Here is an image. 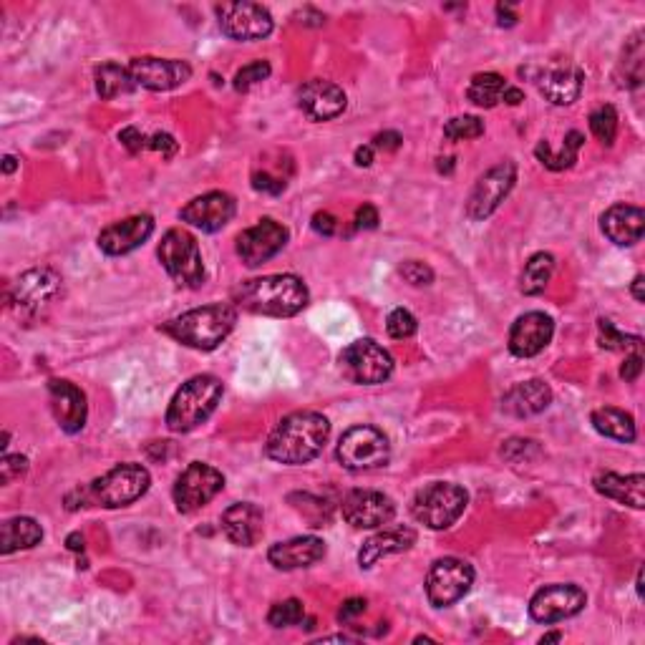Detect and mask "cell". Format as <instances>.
Listing matches in <instances>:
<instances>
[{
    "label": "cell",
    "mask_w": 645,
    "mask_h": 645,
    "mask_svg": "<svg viewBox=\"0 0 645 645\" xmlns=\"http://www.w3.org/2000/svg\"><path fill=\"white\" fill-rule=\"evenodd\" d=\"M623 66H625V86H640L643 81V36H633V41L628 43L623 53Z\"/></svg>",
    "instance_id": "ab89813d"
},
{
    "label": "cell",
    "mask_w": 645,
    "mask_h": 645,
    "mask_svg": "<svg viewBox=\"0 0 645 645\" xmlns=\"http://www.w3.org/2000/svg\"><path fill=\"white\" fill-rule=\"evenodd\" d=\"M401 275H404L406 283L416 285V288L434 283V270L426 263H419V260H409V263L401 265Z\"/></svg>",
    "instance_id": "f6af8a7d"
},
{
    "label": "cell",
    "mask_w": 645,
    "mask_h": 645,
    "mask_svg": "<svg viewBox=\"0 0 645 645\" xmlns=\"http://www.w3.org/2000/svg\"><path fill=\"white\" fill-rule=\"evenodd\" d=\"M305 618V608L298 598L283 600V603H275L268 613V623L273 628H293V625H300Z\"/></svg>",
    "instance_id": "f35d334b"
},
{
    "label": "cell",
    "mask_w": 645,
    "mask_h": 645,
    "mask_svg": "<svg viewBox=\"0 0 645 645\" xmlns=\"http://www.w3.org/2000/svg\"><path fill=\"white\" fill-rule=\"evenodd\" d=\"M263 509L252 502H237L222 512V532L237 547H252L263 535Z\"/></svg>",
    "instance_id": "603a6c76"
},
{
    "label": "cell",
    "mask_w": 645,
    "mask_h": 645,
    "mask_svg": "<svg viewBox=\"0 0 645 645\" xmlns=\"http://www.w3.org/2000/svg\"><path fill=\"white\" fill-rule=\"evenodd\" d=\"M43 530L33 517H11L3 522L0 530V552L3 555H13L18 550H31V547L41 545Z\"/></svg>",
    "instance_id": "4dcf8cb0"
},
{
    "label": "cell",
    "mask_w": 645,
    "mask_h": 645,
    "mask_svg": "<svg viewBox=\"0 0 645 645\" xmlns=\"http://www.w3.org/2000/svg\"><path fill=\"white\" fill-rule=\"evenodd\" d=\"M514 182H517V164L514 162H502L489 169V172H484L467 200L469 220L479 222L492 215V212H497V207L512 192Z\"/></svg>",
    "instance_id": "7c38bea8"
},
{
    "label": "cell",
    "mask_w": 645,
    "mask_h": 645,
    "mask_svg": "<svg viewBox=\"0 0 645 645\" xmlns=\"http://www.w3.org/2000/svg\"><path fill=\"white\" fill-rule=\"evenodd\" d=\"M600 230L613 245L633 247L643 240L645 232V215L640 207L633 205H613L603 217H600Z\"/></svg>",
    "instance_id": "cb8c5ba5"
},
{
    "label": "cell",
    "mask_w": 645,
    "mask_h": 645,
    "mask_svg": "<svg viewBox=\"0 0 645 645\" xmlns=\"http://www.w3.org/2000/svg\"><path fill=\"white\" fill-rule=\"evenodd\" d=\"M48 399H51V411L56 416L58 426L66 434H79L86 426L89 406H86V394L63 378H51L48 381Z\"/></svg>",
    "instance_id": "ffe728a7"
},
{
    "label": "cell",
    "mask_w": 645,
    "mask_h": 645,
    "mask_svg": "<svg viewBox=\"0 0 645 645\" xmlns=\"http://www.w3.org/2000/svg\"><path fill=\"white\" fill-rule=\"evenodd\" d=\"M378 227V210L373 205H363L356 212V230H376Z\"/></svg>",
    "instance_id": "f5cc1de1"
},
{
    "label": "cell",
    "mask_w": 645,
    "mask_h": 645,
    "mask_svg": "<svg viewBox=\"0 0 645 645\" xmlns=\"http://www.w3.org/2000/svg\"><path fill=\"white\" fill-rule=\"evenodd\" d=\"M590 132L595 134L600 144L613 147L615 137H618V111H615V106L603 104L590 114Z\"/></svg>",
    "instance_id": "8d00e7d4"
},
{
    "label": "cell",
    "mask_w": 645,
    "mask_h": 645,
    "mask_svg": "<svg viewBox=\"0 0 645 645\" xmlns=\"http://www.w3.org/2000/svg\"><path fill=\"white\" fill-rule=\"evenodd\" d=\"M416 545V532L411 527H386V530L376 532L371 540L363 542L361 552H358V565L363 570L376 565L378 560L389 555H399V552L411 550Z\"/></svg>",
    "instance_id": "f1b7e54d"
},
{
    "label": "cell",
    "mask_w": 645,
    "mask_h": 645,
    "mask_svg": "<svg viewBox=\"0 0 645 645\" xmlns=\"http://www.w3.org/2000/svg\"><path fill=\"white\" fill-rule=\"evenodd\" d=\"M66 545H69L71 552H84V535L81 532H71L69 537H66Z\"/></svg>",
    "instance_id": "680465c9"
},
{
    "label": "cell",
    "mask_w": 645,
    "mask_h": 645,
    "mask_svg": "<svg viewBox=\"0 0 645 645\" xmlns=\"http://www.w3.org/2000/svg\"><path fill=\"white\" fill-rule=\"evenodd\" d=\"M552 404V389L540 378H530V381L514 383L512 389L504 394L502 409L509 416L517 419H527V416H537Z\"/></svg>",
    "instance_id": "83f0119b"
},
{
    "label": "cell",
    "mask_w": 645,
    "mask_h": 645,
    "mask_svg": "<svg viewBox=\"0 0 645 645\" xmlns=\"http://www.w3.org/2000/svg\"><path fill=\"white\" fill-rule=\"evenodd\" d=\"M346 91L333 81L310 79L300 86L298 106L308 119L313 121H331L346 111Z\"/></svg>",
    "instance_id": "44dd1931"
},
{
    "label": "cell",
    "mask_w": 645,
    "mask_h": 645,
    "mask_svg": "<svg viewBox=\"0 0 645 645\" xmlns=\"http://www.w3.org/2000/svg\"><path fill=\"white\" fill-rule=\"evenodd\" d=\"M366 613V600L363 598H351L346 600V603L341 605V610H338V620H343V623H348V620H353L356 615Z\"/></svg>",
    "instance_id": "db71d44e"
},
{
    "label": "cell",
    "mask_w": 645,
    "mask_h": 645,
    "mask_svg": "<svg viewBox=\"0 0 645 645\" xmlns=\"http://www.w3.org/2000/svg\"><path fill=\"white\" fill-rule=\"evenodd\" d=\"M134 89H137V84H134L132 79V71L119 66V63L109 61L96 69V94H99L104 101L116 99V96L132 94Z\"/></svg>",
    "instance_id": "836d02e7"
},
{
    "label": "cell",
    "mask_w": 645,
    "mask_h": 645,
    "mask_svg": "<svg viewBox=\"0 0 645 645\" xmlns=\"http://www.w3.org/2000/svg\"><path fill=\"white\" fill-rule=\"evenodd\" d=\"M373 152H376V149H373L371 144H366V147H358L356 149V164H358V167H371V164H373Z\"/></svg>",
    "instance_id": "9f6ffc18"
},
{
    "label": "cell",
    "mask_w": 645,
    "mask_h": 645,
    "mask_svg": "<svg viewBox=\"0 0 645 645\" xmlns=\"http://www.w3.org/2000/svg\"><path fill=\"white\" fill-rule=\"evenodd\" d=\"M552 640H562V633H550V635H545V638H542V643H552Z\"/></svg>",
    "instance_id": "e7e4bbea"
},
{
    "label": "cell",
    "mask_w": 645,
    "mask_h": 645,
    "mask_svg": "<svg viewBox=\"0 0 645 645\" xmlns=\"http://www.w3.org/2000/svg\"><path fill=\"white\" fill-rule=\"evenodd\" d=\"M588 603V595L580 585L572 583H555L545 585L535 593V598L530 600V618L535 623H560V620L575 618L580 610Z\"/></svg>",
    "instance_id": "4fadbf2b"
},
{
    "label": "cell",
    "mask_w": 645,
    "mask_h": 645,
    "mask_svg": "<svg viewBox=\"0 0 645 645\" xmlns=\"http://www.w3.org/2000/svg\"><path fill=\"white\" fill-rule=\"evenodd\" d=\"M552 273H555V257H552L550 252H537V255H532L530 260H527L525 270H522L520 290L525 295L545 293Z\"/></svg>",
    "instance_id": "d590c367"
},
{
    "label": "cell",
    "mask_w": 645,
    "mask_h": 645,
    "mask_svg": "<svg viewBox=\"0 0 645 645\" xmlns=\"http://www.w3.org/2000/svg\"><path fill=\"white\" fill-rule=\"evenodd\" d=\"M391 457V444L376 426H353L341 436L336 446V459L341 467L351 472H368V469L386 467Z\"/></svg>",
    "instance_id": "ba28073f"
},
{
    "label": "cell",
    "mask_w": 645,
    "mask_h": 645,
    "mask_svg": "<svg viewBox=\"0 0 645 645\" xmlns=\"http://www.w3.org/2000/svg\"><path fill=\"white\" fill-rule=\"evenodd\" d=\"M288 240V227L265 217L255 227H247L237 235V255L247 268H257V265L268 263L270 257L278 255L288 245Z\"/></svg>",
    "instance_id": "2e32d148"
},
{
    "label": "cell",
    "mask_w": 645,
    "mask_h": 645,
    "mask_svg": "<svg viewBox=\"0 0 645 645\" xmlns=\"http://www.w3.org/2000/svg\"><path fill=\"white\" fill-rule=\"evenodd\" d=\"M522 101H525V94H522V89H517V86H509L507 94H504V104L520 106Z\"/></svg>",
    "instance_id": "6f0895ef"
},
{
    "label": "cell",
    "mask_w": 645,
    "mask_h": 645,
    "mask_svg": "<svg viewBox=\"0 0 645 645\" xmlns=\"http://www.w3.org/2000/svg\"><path fill=\"white\" fill-rule=\"evenodd\" d=\"M237 323V308L230 303H212L187 310L177 318L167 320L162 331L177 343L197 351H215L232 333Z\"/></svg>",
    "instance_id": "3957f363"
},
{
    "label": "cell",
    "mask_w": 645,
    "mask_h": 645,
    "mask_svg": "<svg viewBox=\"0 0 645 645\" xmlns=\"http://www.w3.org/2000/svg\"><path fill=\"white\" fill-rule=\"evenodd\" d=\"M222 394H225V386H222V381L217 376H212V373L192 376L174 394L172 404L167 409V426L174 434L195 431L197 426H202L215 414L217 404L222 401Z\"/></svg>",
    "instance_id": "277c9868"
},
{
    "label": "cell",
    "mask_w": 645,
    "mask_h": 645,
    "mask_svg": "<svg viewBox=\"0 0 645 645\" xmlns=\"http://www.w3.org/2000/svg\"><path fill=\"white\" fill-rule=\"evenodd\" d=\"M341 512L343 520L356 530H376L394 520L396 504L389 494L376 489H353L343 497Z\"/></svg>",
    "instance_id": "9a60e30c"
},
{
    "label": "cell",
    "mask_w": 645,
    "mask_h": 645,
    "mask_svg": "<svg viewBox=\"0 0 645 645\" xmlns=\"http://www.w3.org/2000/svg\"><path fill=\"white\" fill-rule=\"evenodd\" d=\"M593 426L598 434L608 436V439L623 441V444H633L638 431H635V419L623 409H613V406H605V409L593 411Z\"/></svg>",
    "instance_id": "1f68e13d"
},
{
    "label": "cell",
    "mask_w": 645,
    "mask_h": 645,
    "mask_svg": "<svg viewBox=\"0 0 645 645\" xmlns=\"http://www.w3.org/2000/svg\"><path fill=\"white\" fill-rule=\"evenodd\" d=\"M467 489L451 482H434L421 489L411 502L414 520L429 530H449L467 509Z\"/></svg>",
    "instance_id": "5b68a950"
},
{
    "label": "cell",
    "mask_w": 645,
    "mask_h": 645,
    "mask_svg": "<svg viewBox=\"0 0 645 645\" xmlns=\"http://www.w3.org/2000/svg\"><path fill=\"white\" fill-rule=\"evenodd\" d=\"M225 489V474L210 464L192 462L177 477L172 489L174 504L182 514H192L210 504Z\"/></svg>",
    "instance_id": "8fae6325"
},
{
    "label": "cell",
    "mask_w": 645,
    "mask_h": 645,
    "mask_svg": "<svg viewBox=\"0 0 645 645\" xmlns=\"http://www.w3.org/2000/svg\"><path fill=\"white\" fill-rule=\"evenodd\" d=\"M598 328H600V346L608 348V351H625V348H633V351H640V346H643V338L640 336H625V333H620L618 328L610 323V320H598Z\"/></svg>",
    "instance_id": "60d3db41"
},
{
    "label": "cell",
    "mask_w": 645,
    "mask_h": 645,
    "mask_svg": "<svg viewBox=\"0 0 645 645\" xmlns=\"http://www.w3.org/2000/svg\"><path fill=\"white\" fill-rule=\"evenodd\" d=\"M595 489L603 497L615 499L618 504H628L633 509L645 507V477L643 474H615V472H603L595 477Z\"/></svg>",
    "instance_id": "f546056e"
},
{
    "label": "cell",
    "mask_w": 645,
    "mask_h": 645,
    "mask_svg": "<svg viewBox=\"0 0 645 645\" xmlns=\"http://www.w3.org/2000/svg\"><path fill=\"white\" fill-rule=\"evenodd\" d=\"M134 84L149 91H172L192 79V66L177 58L142 56L129 63Z\"/></svg>",
    "instance_id": "e0dca14e"
},
{
    "label": "cell",
    "mask_w": 645,
    "mask_h": 645,
    "mask_svg": "<svg viewBox=\"0 0 645 645\" xmlns=\"http://www.w3.org/2000/svg\"><path fill=\"white\" fill-rule=\"evenodd\" d=\"M474 570L459 557H441L426 575V598L434 608H449L472 590Z\"/></svg>",
    "instance_id": "30bf717a"
},
{
    "label": "cell",
    "mask_w": 645,
    "mask_h": 645,
    "mask_svg": "<svg viewBox=\"0 0 645 645\" xmlns=\"http://www.w3.org/2000/svg\"><path fill=\"white\" fill-rule=\"evenodd\" d=\"M240 308L268 318H293L308 305V288L298 275H265L245 280L232 293Z\"/></svg>",
    "instance_id": "7a4b0ae2"
},
{
    "label": "cell",
    "mask_w": 645,
    "mask_h": 645,
    "mask_svg": "<svg viewBox=\"0 0 645 645\" xmlns=\"http://www.w3.org/2000/svg\"><path fill=\"white\" fill-rule=\"evenodd\" d=\"M331 436V421L318 411H295L270 431L265 454L273 462L298 467L318 457Z\"/></svg>",
    "instance_id": "6da1fadb"
},
{
    "label": "cell",
    "mask_w": 645,
    "mask_h": 645,
    "mask_svg": "<svg viewBox=\"0 0 645 645\" xmlns=\"http://www.w3.org/2000/svg\"><path fill=\"white\" fill-rule=\"evenodd\" d=\"M555 336V320L542 310L520 315L509 331V353L517 358H532L545 351Z\"/></svg>",
    "instance_id": "ac0fdd59"
},
{
    "label": "cell",
    "mask_w": 645,
    "mask_h": 645,
    "mask_svg": "<svg viewBox=\"0 0 645 645\" xmlns=\"http://www.w3.org/2000/svg\"><path fill=\"white\" fill-rule=\"evenodd\" d=\"M252 187H255L257 192H265V195H283L288 182L270 172H255L252 174Z\"/></svg>",
    "instance_id": "bcb514c9"
},
{
    "label": "cell",
    "mask_w": 645,
    "mask_h": 645,
    "mask_svg": "<svg viewBox=\"0 0 645 645\" xmlns=\"http://www.w3.org/2000/svg\"><path fill=\"white\" fill-rule=\"evenodd\" d=\"M147 149H152V152H159L164 159H169V157H174V154H177L179 144H177V139L172 137V134L157 132V134H152V137L147 139Z\"/></svg>",
    "instance_id": "c3c4849f"
},
{
    "label": "cell",
    "mask_w": 645,
    "mask_h": 645,
    "mask_svg": "<svg viewBox=\"0 0 645 645\" xmlns=\"http://www.w3.org/2000/svg\"><path fill=\"white\" fill-rule=\"evenodd\" d=\"M154 232V217L152 215H134L126 220L114 222V225L104 227L99 235V247L106 255H129L137 247L152 237Z\"/></svg>",
    "instance_id": "7402d4cb"
},
{
    "label": "cell",
    "mask_w": 645,
    "mask_h": 645,
    "mask_svg": "<svg viewBox=\"0 0 645 645\" xmlns=\"http://www.w3.org/2000/svg\"><path fill=\"white\" fill-rule=\"evenodd\" d=\"M58 293H61V278L53 270H31V273L21 275V280L16 283V298H13V303L21 310H26V313H38Z\"/></svg>",
    "instance_id": "484cf974"
},
{
    "label": "cell",
    "mask_w": 645,
    "mask_h": 645,
    "mask_svg": "<svg viewBox=\"0 0 645 645\" xmlns=\"http://www.w3.org/2000/svg\"><path fill=\"white\" fill-rule=\"evenodd\" d=\"M13 169H16V157H11V154H8V157L3 159V172L11 174Z\"/></svg>",
    "instance_id": "6125c7cd"
},
{
    "label": "cell",
    "mask_w": 645,
    "mask_h": 645,
    "mask_svg": "<svg viewBox=\"0 0 645 645\" xmlns=\"http://www.w3.org/2000/svg\"><path fill=\"white\" fill-rule=\"evenodd\" d=\"M583 144H585V137L580 132L567 134L565 142H562V147L557 149V152L550 147V142L542 139V142L535 147V157L540 159L547 169H552V172H562V169H570L572 164L577 162V154H580Z\"/></svg>",
    "instance_id": "d6a6232c"
},
{
    "label": "cell",
    "mask_w": 645,
    "mask_h": 645,
    "mask_svg": "<svg viewBox=\"0 0 645 645\" xmlns=\"http://www.w3.org/2000/svg\"><path fill=\"white\" fill-rule=\"evenodd\" d=\"M331 640H338V643H353L351 635H326V638H323V643H331Z\"/></svg>",
    "instance_id": "94428289"
},
{
    "label": "cell",
    "mask_w": 645,
    "mask_h": 645,
    "mask_svg": "<svg viewBox=\"0 0 645 645\" xmlns=\"http://www.w3.org/2000/svg\"><path fill=\"white\" fill-rule=\"evenodd\" d=\"M633 298L638 300V303H643V300H645V293H643V275H635V280H633Z\"/></svg>",
    "instance_id": "91938a15"
},
{
    "label": "cell",
    "mask_w": 645,
    "mask_h": 645,
    "mask_svg": "<svg viewBox=\"0 0 645 645\" xmlns=\"http://www.w3.org/2000/svg\"><path fill=\"white\" fill-rule=\"evenodd\" d=\"M583 71L575 66H552L537 76V89L550 104L570 106L583 94Z\"/></svg>",
    "instance_id": "4316f807"
},
{
    "label": "cell",
    "mask_w": 645,
    "mask_h": 645,
    "mask_svg": "<svg viewBox=\"0 0 645 645\" xmlns=\"http://www.w3.org/2000/svg\"><path fill=\"white\" fill-rule=\"evenodd\" d=\"M386 331L396 341H406V338H411L419 331V320H416V315L411 310L394 308L389 313V318H386Z\"/></svg>",
    "instance_id": "b9f144b4"
},
{
    "label": "cell",
    "mask_w": 645,
    "mask_h": 645,
    "mask_svg": "<svg viewBox=\"0 0 645 645\" xmlns=\"http://www.w3.org/2000/svg\"><path fill=\"white\" fill-rule=\"evenodd\" d=\"M404 144V137L399 132H381L373 137V149H383V152H396Z\"/></svg>",
    "instance_id": "816d5d0a"
},
{
    "label": "cell",
    "mask_w": 645,
    "mask_h": 645,
    "mask_svg": "<svg viewBox=\"0 0 645 645\" xmlns=\"http://www.w3.org/2000/svg\"><path fill=\"white\" fill-rule=\"evenodd\" d=\"M484 134V121L479 116H454L444 124V137L449 142H462V139H479Z\"/></svg>",
    "instance_id": "74e56055"
},
{
    "label": "cell",
    "mask_w": 645,
    "mask_h": 645,
    "mask_svg": "<svg viewBox=\"0 0 645 645\" xmlns=\"http://www.w3.org/2000/svg\"><path fill=\"white\" fill-rule=\"evenodd\" d=\"M451 169H454V159H439V172H446V174H449L451 172Z\"/></svg>",
    "instance_id": "be15d7a7"
},
{
    "label": "cell",
    "mask_w": 645,
    "mask_h": 645,
    "mask_svg": "<svg viewBox=\"0 0 645 645\" xmlns=\"http://www.w3.org/2000/svg\"><path fill=\"white\" fill-rule=\"evenodd\" d=\"M28 472V459L21 454H6L0 462V484H11Z\"/></svg>",
    "instance_id": "ee69618b"
},
{
    "label": "cell",
    "mask_w": 645,
    "mask_h": 645,
    "mask_svg": "<svg viewBox=\"0 0 645 645\" xmlns=\"http://www.w3.org/2000/svg\"><path fill=\"white\" fill-rule=\"evenodd\" d=\"M338 363H341L343 376L351 383H361V386H376V383L389 381L391 373H394L391 353L371 338L348 343L338 356Z\"/></svg>",
    "instance_id": "9c48e42d"
},
{
    "label": "cell",
    "mask_w": 645,
    "mask_h": 645,
    "mask_svg": "<svg viewBox=\"0 0 645 645\" xmlns=\"http://www.w3.org/2000/svg\"><path fill=\"white\" fill-rule=\"evenodd\" d=\"M149 484H152V477H149L147 467L126 462L116 464L104 477L94 479L89 484V494L94 504H101L106 509H119L142 499L147 494Z\"/></svg>",
    "instance_id": "52a82bcc"
},
{
    "label": "cell",
    "mask_w": 645,
    "mask_h": 645,
    "mask_svg": "<svg viewBox=\"0 0 645 645\" xmlns=\"http://www.w3.org/2000/svg\"><path fill=\"white\" fill-rule=\"evenodd\" d=\"M313 230L323 237H333L338 232V220L331 215V212H315Z\"/></svg>",
    "instance_id": "681fc988"
},
{
    "label": "cell",
    "mask_w": 645,
    "mask_h": 645,
    "mask_svg": "<svg viewBox=\"0 0 645 645\" xmlns=\"http://www.w3.org/2000/svg\"><path fill=\"white\" fill-rule=\"evenodd\" d=\"M326 557V545L318 537H293V540L278 542L268 550L270 565L278 567V570H300V567H310L318 560Z\"/></svg>",
    "instance_id": "d4e9b609"
},
{
    "label": "cell",
    "mask_w": 645,
    "mask_h": 645,
    "mask_svg": "<svg viewBox=\"0 0 645 645\" xmlns=\"http://www.w3.org/2000/svg\"><path fill=\"white\" fill-rule=\"evenodd\" d=\"M159 263L169 273V278L182 288H200L205 283V263H202V250L197 245L195 235L187 230H169L159 242Z\"/></svg>",
    "instance_id": "8992f818"
},
{
    "label": "cell",
    "mask_w": 645,
    "mask_h": 645,
    "mask_svg": "<svg viewBox=\"0 0 645 645\" xmlns=\"http://www.w3.org/2000/svg\"><path fill=\"white\" fill-rule=\"evenodd\" d=\"M235 212L237 205L227 192H207L187 202L179 210V220L202 232H220L222 227H227V222H232Z\"/></svg>",
    "instance_id": "d6986e66"
},
{
    "label": "cell",
    "mask_w": 645,
    "mask_h": 645,
    "mask_svg": "<svg viewBox=\"0 0 645 645\" xmlns=\"http://www.w3.org/2000/svg\"><path fill=\"white\" fill-rule=\"evenodd\" d=\"M509 84L504 76L487 71V74H477L469 84L467 96L472 104L482 106V109H494L497 104H504V94H507Z\"/></svg>",
    "instance_id": "e575fe53"
},
{
    "label": "cell",
    "mask_w": 645,
    "mask_h": 645,
    "mask_svg": "<svg viewBox=\"0 0 645 645\" xmlns=\"http://www.w3.org/2000/svg\"><path fill=\"white\" fill-rule=\"evenodd\" d=\"M147 139L149 137H144L137 126H124V129L119 132L121 147H126V152L129 154H139L142 149H147Z\"/></svg>",
    "instance_id": "7dc6e473"
},
{
    "label": "cell",
    "mask_w": 645,
    "mask_h": 645,
    "mask_svg": "<svg viewBox=\"0 0 645 645\" xmlns=\"http://www.w3.org/2000/svg\"><path fill=\"white\" fill-rule=\"evenodd\" d=\"M215 13L222 33L235 41H260L273 33V16L260 3H222Z\"/></svg>",
    "instance_id": "5bb4252c"
},
{
    "label": "cell",
    "mask_w": 645,
    "mask_h": 645,
    "mask_svg": "<svg viewBox=\"0 0 645 645\" xmlns=\"http://www.w3.org/2000/svg\"><path fill=\"white\" fill-rule=\"evenodd\" d=\"M640 371H643V356H640V351L630 353L628 358H625V363L620 366V378H625L628 383L638 381Z\"/></svg>",
    "instance_id": "f907efd6"
},
{
    "label": "cell",
    "mask_w": 645,
    "mask_h": 645,
    "mask_svg": "<svg viewBox=\"0 0 645 645\" xmlns=\"http://www.w3.org/2000/svg\"><path fill=\"white\" fill-rule=\"evenodd\" d=\"M270 71H273V69H270L268 61H252V63H247V66H242V69L237 71L235 79H232V86H235L237 91H242V94H245V91L255 89L257 84H263V81L270 76Z\"/></svg>",
    "instance_id": "7bdbcfd3"
},
{
    "label": "cell",
    "mask_w": 645,
    "mask_h": 645,
    "mask_svg": "<svg viewBox=\"0 0 645 645\" xmlns=\"http://www.w3.org/2000/svg\"><path fill=\"white\" fill-rule=\"evenodd\" d=\"M497 18H499V26H507V28L520 21V18H517V13L512 11V6H509V3H499V6H497Z\"/></svg>",
    "instance_id": "11a10c76"
}]
</instances>
